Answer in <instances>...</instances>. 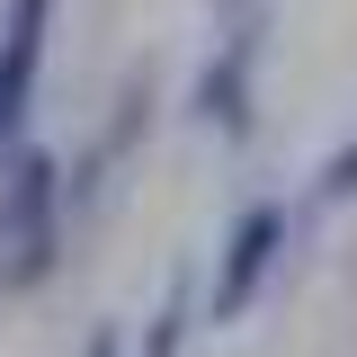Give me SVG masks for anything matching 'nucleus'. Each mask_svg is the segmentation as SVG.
I'll use <instances>...</instances> for the list:
<instances>
[{
  "label": "nucleus",
  "mask_w": 357,
  "mask_h": 357,
  "mask_svg": "<svg viewBox=\"0 0 357 357\" xmlns=\"http://www.w3.org/2000/svg\"><path fill=\"white\" fill-rule=\"evenodd\" d=\"M188 321H197V286L178 277L170 295H161V312H152V331H143V357H178V340H188Z\"/></svg>",
  "instance_id": "obj_5"
},
{
  "label": "nucleus",
  "mask_w": 357,
  "mask_h": 357,
  "mask_svg": "<svg viewBox=\"0 0 357 357\" xmlns=\"http://www.w3.org/2000/svg\"><path fill=\"white\" fill-rule=\"evenodd\" d=\"M349 197H357V134L321 161V178H312V206H349Z\"/></svg>",
  "instance_id": "obj_6"
},
{
  "label": "nucleus",
  "mask_w": 357,
  "mask_h": 357,
  "mask_svg": "<svg viewBox=\"0 0 357 357\" xmlns=\"http://www.w3.org/2000/svg\"><path fill=\"white\" fill-rule=\"evenodd\" d=\"M45 27H54V0H9V9H0V152L18 143L27 107H36V72H45Z\"/></svg>",
  "instance_id": "obj_4"
},
{
  "label": "nucleus",
  "mask_w": 357,
  "mask_h": 357,
  "mask_svg": "<svg viewBox=\"0 0 357 357\" xmlns=\"http://www.w3.org/2000/svg\"><path fill=\"white\" fill-rule=\"evenodd\" d=\"M286 232H295V215H286L277 197H259V206L232 215L223 259H215V286H206V312H215V321H241V312L259 304V286L277 277V259H286Z\"/></svg>",
  "instance_id": "obj_3"
},
{
  "label": "nucleus",
  "mask_w": 357,
  "mask_h": 357,
  "mask_svg": "<svg viewBox=\"0 0 357 357\" xmlns=\"http://www.w3.org/2000/svg\"><path fill=\"white\" fill-rule=\"evenodd\" d=\"M63 161L45 143H9L0 152V286L9 295H36L45 277L63 268Z\"/></svg>",
  "instance_id": "obj_1"
},
{
  "label": "nucleus",
  "mask_w": 357,
  "mask_h": 357,
  "mask_svg": "<svg viewBox=\"0 0 357 357\" xmlns=\"http://www.w3.org/2000/svg\"><path fill=\"white\" fill-rule=\"evenodd\" d=\"M232 9H250V0H223V18H232Z\"/></svg>",
  "instance_id": "obj_8"
},
{
  "label": "nucleus",
  "mask_w": 357,
  "mask_h": 357,
  "mask_svg": "<svg viewBox=\"0 0 357 357\" xmlns=\"http://www.w3.org/2000/svg\"><path fill=\"white\" fill-rule=\"evenodd\" d=\"M81 357H126V340H116V331H89V340H81Z\"/></svg>",
  "instance_id": "obj_7"
},
{
  "label": "nucleus",
  "mask_w": 357,
  "mask_h": 357,
  "mask_svg": "<svg viewBox=\"0 0 357 357\" xmlns=\"http://www.w3.org/2000/svg\"><path fill=\"white\" fill-rule=\"evenodd\" d=\"M259 36H268L259 0L232 9L223 36H215V54H206V72H197V89H188L197 126H215L223 143H241V134H250V107H259Z\"/></svg>",
  "instance_id": "obj_2"
}]
</instances>
